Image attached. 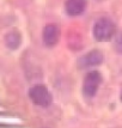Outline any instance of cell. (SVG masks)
Masks as SVG:
<instances>
[{
    "mask_svg": "<svg viewBox=\"0 0 122 128\" xmlns=\"http://www.w3.org/2000/svg\"><path fill=\"white\" fill-rule=\"evenodd\" d=\"M116 32V25L115 23L111 20L110 18H100L97 22L94 23V29H92V34L96 41L98 42H106L111 40V37Z\"/></svg>",
    "mask_w": 122,
    "mask_h": 128,
    "instance_id": "1",
    "label": "cell"
},
{
    "mask_svg": "<svg viewBox=\"0 0 122 128\" xmlns=\"http://www.w3.org/2000/svg\"><path fill=\"white\" fill-rule=\"evenodd\" d=\"M102 80H103V77L98 71H91L86 73L83 82V95L86 98L94 97L102 84Z\"/></svg>",
    "mask_w": 122,
    "mask_h": 128,
    "instance_id": "2",
    "label": "cell"
},
{
    "mask_svg": "<svg viewBox=\"0 0 122 128\" xmlns=\"http://www.w3.org/2000/svg\"><path fill=\"white\" fill-rule=\"evenodd\" d=\"M29 97L36 106H49L53 97L50 95L49 90L46 88L44 85H35L29 90Z\"/></svg>",
    "mask_w": 122,
    "mask_h": 128,
    "instance_id": "3",
    "label": "cell"
},
{
    "mask_svg": "<svg viewBox=\"0 0 122 128\" xmlns=\"http://www.w3.org/2000/svg\"><path fill=\"white\" fill-rule=\"evenodd\" d=\"M103 61H104V54L100 49H94L78 60V67L82 70L90 68V67L100 66Z\"/></svg>",
    "mask_w": 122,
    "mask_h": 128,
    "instance_id": "4",
    "label": "cell"
},
{
    "mask_svg": "<svg viewBox=\"0 0 122 128\" xmlns=\"http://www.w3.org/2000/svg\"><path fill=\"white\" fill-rule=\"evenodd\" d=\"M60 28L56 24H48L43 29L42 38H43V42L47 47H54L58 44V42L60 40Z\"/></svg>",
    "mask_w": 122,
    "mask_h": 128,
    "instance_id": "5",
    "label": "cell"
},
{
    "mask_svg": "<svg viewBox=\"0 0 122 128\" xmlns=\"http://www.w3.org/2000/svg\"><path fill=\"white\" fill-rule=\"evenodd\" d=\"M88 0H66L65 2V10L66 13L71 17H77L83 14L86 10Z\"/></svg>",
    "mask_w": 122,
    "mask_h": 128,
    "instance_id": "6",
    "label": "cell"
},
{
    "mask_svg": "<svg viewBox=\"0 0 122 128\" xmlns=\"http://www.w3.org/2000/svg\"><path fill=\"white\" fill-rule=\"evenodd\" d=\"M22 43V35L19 34V31H11L5 36V44L8 49L16 50L17 48H19V46Z\"/></svg>",
    "mask_w": 122,
    "mask_h": 128,
    "instance_id": "7",
    "label": "cell"
},
{
    "mask_svg": "<svg viewBox=\"0 0 122 128\" xmlns=\"http://www.w3.org/2000/svg\"><path fill=\"white\" fill-rule=\"evenodd\" d=\"M0 123H6V124H19L22 121L17 117H10V116H0Z\"/></svg>",
    "mask_w": 122,
    "mask_h": 128,
    "instance_id": "8",
    "label": "cell"
},
{
    "mask_svg": "<svg viewBox=\"0 0 122 128\" xmlns=\"http://www.w3.org/2000/svg\"><path fill=\"white\" fill-rule=\"evenodd\" d=\"M115 50H116L118 54H122V34L115 41Z\"/></svg>",
    "mask_w": 122,
    "mask_h": 128,
    "instance_id": "9",
    "label": "cell"
},
{
    "mask_svg": "<svg viewBox=\"0 0 122 128\" xmlns=\"http://www.w3.org/2000/svg\"><path fill=\"white\" fill-rule=\"evenodd\" d=\"M120 100H121V102H122V91H121V95H120Z\"/></svg>",
    "mask_w": 122,
    "mask_h": 128,
    "instance_id": "10",
    "label": "cell"
},
{
    "mask_svg": "<svg viewBox=\"0 0 122 128\" xmlns=\"http://www.w3.org/2000/svg\"><path fill=\"white\" fill-rule=\"evenodd\" d=\"M0 128H4V127H0ZM13 128H16V127H13Z\"/></svg>",
    "mask_w": 122,
    "mask_h": 128,
    "instance_id": "11",
    "label": "cell"
}]
</instances>
